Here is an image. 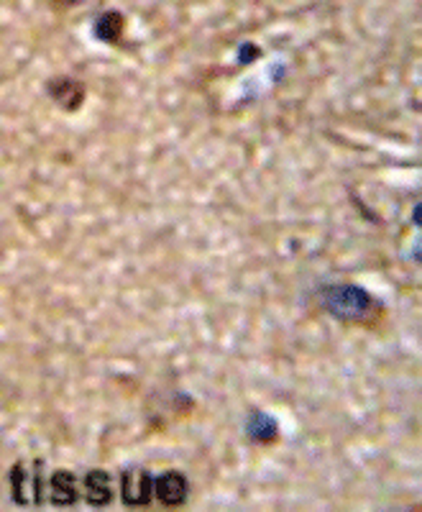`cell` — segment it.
Here are the masks:
<instances>
[{
	"mask_svg": "<svg viewBox=\"0 0 422 512\" xmlns=\"http://www.w3.org/2000/svg\"><path fill=\"white\" fill-rule=\"evenodd\" d=\"M80 484L87 505L105 507L113 502V484H110V477L103 469H90V472L80 479Z\"/></svg>",
	"mask_w": 422,
	"mask_h": 512,
	"instance_id": "obj_7",
	"label": "cell"
},
{
	"mask_svg": "<svg viewBox=\"0 0 422 512\" xmlns=\"http://www.w3.org/2000/svg\"><path fill=\"white\" fill-rule=\"evenodd\" d=\"M190 495V482L182 472L177 469H169V472L154 477V497L162 502L164 507H180L187 502Z\"/></svg>",
	"mask_w": 422,
	"mask_h": 512,
	"instance_id": "obj_5",
	"label": "cell"
},
{
	"mask_svg": "<svg viewBox=\"0 0 422 512\" xmlns=\"http://www.w3.org/2000/svg\"><path fill=\"white\" fill-rule=\"evenodd\" d=\"M47 495L54 507H72L80 500V479L70 469H57L47 482Z\"/></svg>",
	"mask_w": 422,
	"mask_h": 512,
	"instance_id": "obj_6",
	"label": "cell"
},
{
	"mask_svg": "<svg viewBox=\"0 0 422 512\" xmlns=\"http://www.w3.org/2000/svg\"><path fill=\"white\" fill-rule=\"evenodd\" d=\"M44 461L29 459L16 461L8 472L11 497L18 507H41L47 497V479H44Z\"/></svg>",
	"mask_w": 422,
	"mask_h": 512,
	"instance_id": "obj_2",
	"label": "cell"
},
{
	"mask_svg": "<svg viewBox=\"0 0 422 512\" xmlns=\"http://www.w3.org/2000/svg\"><path fill=\"white\" fill-rule=\"evenodd\" d=\"M44 90H47L49 100H52L57 108H62V111H67V113L80 111L82 103H85V98H87L85 82L77 80V77H72V75L49 77L47 85H44Z\"/></svg>",
	"mask_w": 422,
	"mask_h": 512,
	"instance_id": "obj_4",
	"label": "cell"
},
{
	"mask_svg": "<svg viewBox=\"0 0 422 512\" xmlns=\"http://www.w3.org/2000/svg\"><path fill=\"white\" fill-rule=\"evenodd\" d=\"M121 500L128 507H149L154 500V477L149 469L128 466L121 474Z\"/></svg>",
	"mask_w": 422,
	"mask_h": 512,
	"instance_id": "obj_3",
	"label": "cell"
},
{
	"mask_svg": "<svg viewBox=\"0 0 422 512\" xmlns=\"http://www.w3.org/2000/svg\"><path fill=\"white\" fill-rule=\"evenodd\" d=\"M126 34V16L121 11H105L93 21V36L103 44L118 47Z\"/></svg>",
	"mask_w": 422,
	"mask_h": 512,
	"instance_id": "obj_8",
	"label": "cell"
},
{
	"mask_svg": "<svg viewBox=\"0 0 422 512\" xmlns=\"http://www.w3.org/2000/svg\"><path fill=\"white\" fill-rule=\"evenodd\" d=\"M246 436L249 441L259 443V446H269V443L279 441V423L264 410H254L246 420Z\"/></svg>",
	"mask_w": 422,
	"mask_h": 512,
	"instance_id": "obj_9",
	"label": "cell"
},
{
	"mask_svg": "<svg viewBox=\"0 0 422 512\" xmlns=\"http://www.w3.org/2000/svg\"><path fill=\"white\" fill-rule=\"evenodd\" d=\"M315 305L346 326L376 328L387 318L382 300L356 282H323L315 290Z\"/></svg>",
	"mask_w": 422,
	"mask_h": 512,
	"instance_id": "obj_1",
	"label": "cell"
},
{
	"mask_svg": "<svg viewBox=\"0 0 422 512\" xmlns=\"http://www.w3.org/2000/svg\"><path fill=\"white\" fill-rule=\"evenodd\" d=\"M49 3H52V6H57V8H64V11H70V8L82 6L85 0H49Z\"/></svg>",
	"mask_w": 422,
	"mask_h": 512,
	"instance_id": "obj_10",
	"label": "cell"
}]
</instances>
